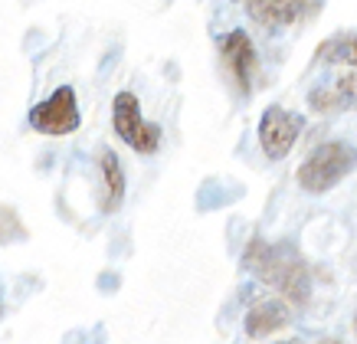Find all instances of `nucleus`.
<instances>
[{
  "label": "nucleus",
  "instance_id": "15",
  "mask_svg": "<svg viewBox=\"0 0 357 344\" xmlns=\"http://www.w3.org/2000/svg\"><path fill=\"white\" fill-rule=\"evenodd\" d=\"M354 328H357V315H354Z\"/></svg>",
  "mask_w": 357,
  "mask_h": 344
},
{
  "label": "nucleus",
  "instance_id": "1",
  "mask_svg": "<svg viewBox=\"0 0 357 344\" xmlns=\"http://www.w3.org/2000/svg\"><path fill=\"white\" fill-rule=\"evenodd\" d=\"M243 266L256 279L272 285L292 308H298V305L312 299V276H308L305 259L295 253V246L266 243L262 237H252L246 246V256H243Z\"/></svg>",
  "mask_w": 357,
  "mask_h": 344
},
{
  "label": "nucleus",
  "instance_id": "7",
  "mask_svg": "<svg viewBox=\"0 0 357 344\" xmlns=\"http://www.w3.org/2000/svg\"><path fill=\"white\" fill-rule=\"evenodd\" d=\"M308 105L318 115H335V112L357 108V73H344V75H337L335 82H328V86L312 89Z\"/></svg>",
  "mask_w": 357,
  "mask_h": 344
},
{
  "label": "nucleus",
  "instance_id": "12",
  "mask_svg": "<svg viewBox=\"0 0 357 344\" xmlns=\"http://www.w3.org/2000/svg\"><path fill=\"white\" fill-rule=\"evenodd\" d=\"M23 237H26V230H23L20 216L13 214L10 207H0V246L13 243V239H23Z\"/></svg>",
  "mask_w": 357,
  "mask_h": 344
},
{
  "label": "nucleus",
  "instance_id": "3",
  "mask_svg": "<svg viewBox=\"0 0 357 344\" xmlns=\"http://www.w3.org/2000/svg\"><path fill=\"white\" fill-rule=\"evenodd\" d=\"M112 128L128 148H135L138 154H154L161 148V128L144 121L135 92H119L112 102Z\"/></svg>",
  "mask_w": 357,
  "mask_h": 344
},
{
  "label": "nucleus",
  "instance_id": "9",
  "mask_svg": "<svg viewBox=\"0 0 357 344\" xmlns=\"http://www.w3.org/2000/svg\"><path fill=\"white\" fill-rule=\"evenodd\" d=\"M292 322V305L285 299H259L246 312V334L249 338H266Z\"/></svg>",
  "mask_w": 357,
  "mask_h": 344
},
{
  "label": "nucleus",
  "instance_id": "6",
  "mask_svg": "<svg viewBox=\"0 0 357 344\" xmlns=\"http://www.w3.org/2000/svg\"><path fill=\"white\" fill-rule=\"evenodd\" d=\"M220 53H223V63H227V69H229V75H233L236 89L246 96L249 89H252L256 73H259V56H256L252 40H249L243 30H233V33H227V36L220 40Z\"/></svg>",
  "mask_w": 357,
  "mask_h": 344
},
{
  "label": "nucleus",
  "instance_id": "2",
  "mask_svg": "<svg viewBox=\"0 0 357 344\" xmlns=\"http://www.w3.org/2000/svg\"><path fill=\"white\" fill-rule=\"evenodd\" d=\"M351 171H357V148L347 141H328L302 161L298 184L308 194H325V190L337 187Z\"/></svg>",
  "mask_w": 357,
  "mask_h": 344
},
{
  "label": "nucleus",
  "instance_id": "8",
  "mask_svg": "<svg viewBox=\"0 0 357 344\" xmlns=\"http://www.w3.org/2000/svg\"><path fill=\"white\" fill-rule=\"evenodd\" d=\"M308 3L312 0H246V13L249 20H256L266 30H282V27L302 20Z\"/></svg>",
  "mask_w": 357,
  "mask_h": 344
},
{
  "label": "nucleus",
  "instance_id": "13",
  "mask_svg": "<svg viewBox=\"0 0 357 344\" xmlns=\"http://www.w3.org/2000/svg\"><path fill=\"white\" fill-rule=\"evenodd\" d=\"M279 344H305V341H298V338H292V341H279Z\"/></svg>",
  "mask_w": 357,
  "mask_h": 344
},
{
  "label": "nucleus",
  "instance_id": "4",
  "mask_svg": "<svg viewBox=\"0 0 357 344\" xmlns=\"http://www.w3.org/2000/svg\"><path fill=\"white\" fill-rule=\"evenodd\" d=\"M79 121L82 119H79V102L73 86H59L46 102L30 108V125L40 135L63 138V135H73L79 128Z\"/></svg>",
  "mask_w": 357,
  "mask_h": 344
},
{
  "label": "nucleus",
  "instance_id": "10",
  "mask_svg": "<svg viewBox=\"0 0 357 344\" xmlns=\"http://www.w3.org/2000/svg\"><path fill=\"white\" fill-rule=\"evenodd\" d=\"M98 171H102V181H105L102 210L112 214V210H119L121 197H125V171H121V164H119V158H115L112 148H102V154H98Z\"/></svg>",
  "mask_w": 357,
  "mask_h": 344
},
{
  "label": "nucleus",
  "instance_id": "14",
  "mask_svg": "<svg viewBox=\"0 0 357 344\" xmlns=\"http://www.w3.org/2000/svg\"><path fill=\"white\" fill-rule=\"evenodd\" d=\"M325 344H341V341H325Z\"/></svg>",
  "mask_w": 357,
  "mask_h": 344
},
{
  "label": "nucleus",
  "instance_id": "11",
  "mask_svg": "<svg viewBox=\"0 0 357 344\" xmlns=\"http://www.w3.org/2000/svg\"><path fill=\"white\" fill-rule=\"evenodd\" d=\"M318 63H331V66H351L357 69V36H335L325 40L318 46Z\"/></svg>",
  "mask_w": 357,
  "mask_h": 344
},
{
  "label": "nucleus",
  "instance_id": "5",
  "mask_svg": "<svg viewBox=\"0 0 357 344\" xmlns=\"http://www.w3.org/2000/svg\"><path fill=\"white\" fill-rule=\"evenodd\" d=\"M302 135V119L282 105H269L259 119V144L266 151V158L279 161L295 148V141Z\"/></svg>",
  "mask_w": 357,
  "mask_h": 344
}]
</instances>
